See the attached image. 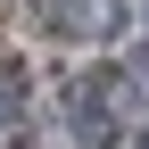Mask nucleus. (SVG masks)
I'll use <instances>...</instances> for the list:
<instances>
[{
    "mask_svg": "<svg viewBox=\"0 0 149 149\" xmlns=\"http://www.w3.org/2000/svg\"><path fill=\"white\" fill-rule=\"evenodd\" d=\"M66 124H74L91 149H108L124 124H141V83H133L124 66H91L83 83L66 91Z\"/></svg>",
    "mask_w": 149,
    "mask_h": 149,
    "instance_id": "f257e3e1",
    "label": "nucleus"
},
{
    "mask_svg": "<svg viewBox=\"0 0 149 149\" xmlns=\"http://www.w3.org/2000/svg\"><path fill=\"white\" fill-rule=\"evenodd\" d=\"M50 25L74 33V42H108L124 25V0H50Z\"/></svg>",
    "mask_w": 149,
    "mask_h": 149,
    "instance_id": "f03ea898",
    "label": "nucleus"
},
{
    "mask_svg": "<svg viewBox=\"0 0 149 149\" xmlns=\"http://www.w3.org/2000/svg\"><path fill=\"white\" fill-rule=\"evenodd\" d=\"M133 149H149V124H141V141H133Z\"/></svg>",
    "mask_w": 149,
    "mask_h": 149,
    "instance_id": "20e7f679",
    "label": "nucleus"
},
{
    "mask_svg": "<svg viewBox=\"0 0 149 149\" xmlns=\"http://www.w3.org/2000/svg\"><path fill=\"white\" fill-rule=\"evenodd\" d=\"M17 100H25V83H17V66L0 58V124H17Z\"/></svg>",
    "mask_w": 149,
    "mask_h": 149,
    "instance_id": "7ed1b4c3",
    "label": "nucleus"
}]
</instances>
